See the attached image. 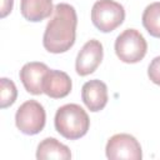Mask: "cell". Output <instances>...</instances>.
Wrapping results in <instances>:
<instances>
[{"label": "cell", "mask_w": 160, "mask_h": 160, "mask_svg": "<svg viewBox=\"0 0 160 160\" xmlns=\"http://www.w3.org/2000/svg\"><path fill=\"white\" fill-rule=\"evenodd\" d=\"M78 16L75 8L66 2H60L54 8L52 19L48 22L44 36V48L52 54L68 51L75 42Z\"/></svg>", "instance_id": "obj_1"}, {"label": "cell", "mask_w": 160, "mask_h": 160, "mask_svg": "<svg viewBox=\"0 0 160 160\" xmlns=\"http://www.w3.org/2000/svg\"><path fill=\"white\" fill-rule=\"evenodd\" d=\"M54 124L60 135L69 140H76L88 132L90 119L80 105L66 104L56 110Z\"/></svg>", "instance_id": "obj_2"}, {"label": "cell", "mask_w": 160, "mask_h": 160, "mask_svg": "<svg viewBox=\"0 0 160 160\" xmlns=\"http://www.w3.org/2000/svg\"><path fill=\"white\" fill-rule=\"evenodd\" d=\"M148 50V42L136 29L124 30L115 40V52L126 64H135L142 60Z\"/></svg>", "instance_id": "obj_3"}, {"label": "cell", "mask_w": 160, "mask_h": 160, "mask_svg": "<svg viewBox=\"0 0 160 160\" xmlns=\"http://www.w3.org/2000/svg\"><path fill=\"white\" fill-rule=\"evenodd\" d=\"M124 6L114 0H98L91 9V21L102 32H110L122 24Z\"/></svg>", "instance_id": "obj_4"}, {"label": "cell", "mask_w": 160, "mask_h": 160, "mask_svg": "<svg viewBox=\"0 0 160 160\" xmlns=\"http://www.w3.org/2000/svg\"><path fill=\"white\" fill-rule=\"evenodd\" d=\"M46 121L44 106L36 100H28L22 102L15 114L16 128L26 135L39 134Z\"/></svg>", "instance_id": "obj_5"}, {"label": "cell", "mask_w": 160, "mask_h": 160, "mask_svg": "<svg viewBox=\"0 0 160 160\" xmlns=\"http://www.w3.org/2000/svg\"><path fill=\"white\" fill-rule=\"evenodd\" d=\"M105 152L111 160H140L142 151L139 141L130 134H116L108 140Z\"/></svg>", "instance_id": "obj_6"}, {"label": "cell", "mask_w": 160, "mask_h": 160, "mask_svg": "<svg viewBox=\"0 0 160 160\" xmlns=\"http://www.w3.org/2000/svg\"><path fill=\"white\" fill-rule=\"evenodd\" d=\"M104 55L102 44L99 40L91 39L88 42L84 44L81 50L79 51L75 61V69L76 72L80 76H86L89 74H92L98 66L100 65Z\"/></svg>", "instance_id": "obj_7"}, {"label": "cell", "mask_w": 160, "mask_h": 160, "mask_svg": "<svg viewBox=\"0 0 160 160\" xmlns=\"http://www.w3.org/2000/svg\"><path fill=\"white\" fill-rule=\"evenodd\" d=\"M49 71V68L44 62L31 61L25 64L20 70V80L25 90L32 95H40L44 92L42 84L45 74Z\"/></svg>", "instance_id": "obj_8"}, {"label": "cell", "mask_w": 160, "mask_h": 160, "mask_svg": "<svg viewBox=\"0 0 160 160\" xmlns=\"http://www.w3.org/2000/svg\"><path fill=\"white\" fill-rule=\"evenodd\" d=\"M81 99L90 111L96 112L102 110L108 104L106 84L98 79L86 81L81 88Z\"/></svg>", "instance_id": "obj_9"}, {"label": "cell", "mask_w": 160, "mask_h": 160, "mask_svg": "<svg viewBox=\"0 0 160 160\" xmlns=\"http://www.w3.org/2000/svg\"><path fill=\"white\" fill-rule=\"evenodd\" d=\"M72 88L70 76L60 70H50L45 74L42 90L52 99H61L70 94Z\"/></svg>", "instance_id": "obj_10"}, {"label": "cell", "mask_w": 160, "mask_h": 160, "mask_svg": "<svg viewBox=\"0 0 160 160\" xmlns=\"http://www.w3.org/2000/svg\"><path fill=\"white\" fill-rule=\"evenodd\" d=\"M21 15L32 22L41 21L51 15L54 11L52 0H21Z\"/></svg>", "instance_id": "obj_11"}, {"label": "cell", "mask_w": 160, "mask_h": 160, "mask_svg": "<svg viewBox=\"0 0 160 160\" xmlns=\"http://www.w3.org/2000/svg\"><path fill=\"white\" fill-rule=\"evenodd\" d=\"M36 158L39 160H45V159L69 160L71 159V152L66 145L61 144L55 138H46L38 145Z\"/></svg>", "instance_id": "obj_12"}, {"label": "cell", "mask_w": 160, "mask_h": 160, "mask_svg": "<svg viewBox=\"0 0 160 160\" xmlns=\"http://www.w3.org/2000/svg\"><path fill=\"white\" fill-rule=\"evenodd\" d=\"M142 25L154 38H160V1L148 5L142 12Z\"/></svg>", "instance_id": "obj_13"}, {"label": "cell", "mask_w": 160, "mask_h": 160, "mask_svg": "<svg viewBox=\"0 0 160 160\" xmlns=\"http://www.w3.org/2000/svg\"><path fill=\"white\" fill-rule=\"evenodd\" d=\"M0 106L1 109L9 108L12 105L16 100L18 96V90L12 80L8 78H1L0 79Z\"/></svg>", "instance_id": "obj_14"}, {"label": "cell", "mask_w": 160, "mask_h": 160, "mask_svg": "<svg viewBox=\"0 0 160 160\" xmlns=\"http://www.w3.org/2000/svg\"><path fill=\"white\" fill-rule=\"evenodd\" d=\"M148 75L154 84L160 85V56H156L151 60L148 68Z\"/></svg>", "instance_id": "obj_15"}, {"label": "cell", "mask_w": 160, "mask_h": 160, "mask_svg": "<svg viewBox=\"0 0 160 160\" xmlns=\"http://www.w3.org/2000/svg\"><path fill=\"white\" fill-rule=\"evenodd\" d=\"M12 4H14V0H1V11H0L1 18H5L8 14L11 12Z\"/></svg>", "instance_id": "obj_16"}]
</instances>
